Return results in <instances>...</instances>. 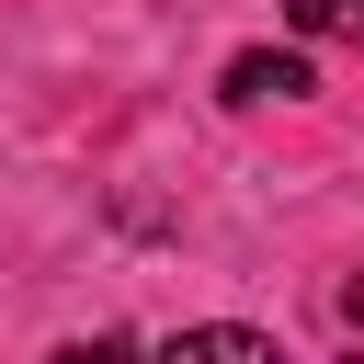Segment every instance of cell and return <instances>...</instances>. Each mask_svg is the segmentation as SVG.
Returning <instances> with one entry per match:
<instances>
[{"mask_svg": "<svg viewBox=\"0 0 364 364\" xmlns=\"http://www.w3.org/2000/svg\"><path fill=\"white\" fill-rule=\"evenodd\" d=\"M228 102H307L318 91V68L296 57V46H250V57H228V80H216Z\"/></svg>", "mask_w": 364, "mask_h": 364, "instance_id": "1", "label": "cell"}, {"mask_svg": "<svg viewBox=\"0 0 364 364\" xmlns=\"http://www.w3.org/2000/svg\"><path fill=\"white\" fill-rule=\"evenodd\" d=\"M148 364H284V353H273V330H239V318H205V330H182V341H159Z\"/></svg>", "mask_w": 364, "mask_h": 364, "instance_id": "2", "label": "cell"}, {"mask_svg": "<svg viewBox=\"0 0 364 364\" xmlns=\"http://www.w3.org/2000/svg\"><path fill=\"white\" fill-rule=\"evenodd\" d=\"M46 364H136V341H125V330H91V341H57Z\"/></svg>", "mask_w": 364, "mask_h": 364, "instance_id": "3", "label": "cell"}, {"mask_svg": "<svg viewBox=\"0 0 364 364\" xmlns=\"http://www.w3.org/2000/svg\"><path fill=\"white\" fill-rule=\"evenodd\" d=\"M353 11H364V0H284V23H296V34H341Z\"/></svg>", "mask_w": 364, "mask_h": 364, "instance_id": "4", "label": "cell"}]
</instances>
